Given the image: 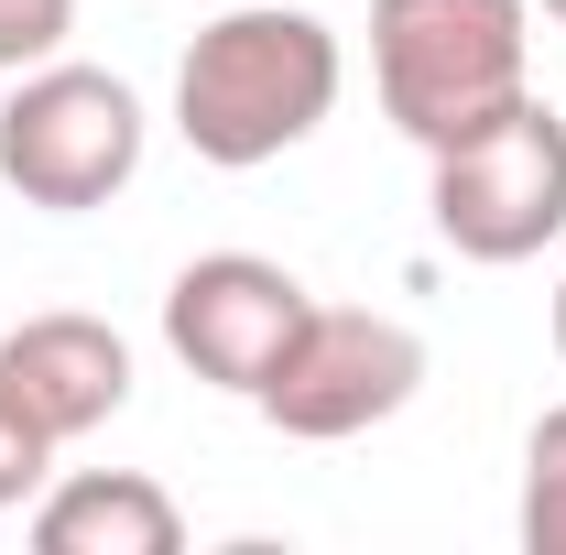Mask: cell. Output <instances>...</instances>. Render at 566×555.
Instances as JSON below:
<instances>
[{
  "instance_id": "5",
  "label": "cell",
  "mask_w": 566,
  "mask_h": 555,
  "mask_svg": "<svg viewBox=\"0 0 566 555\" xmlns=\"http://www.w3.org/2000/svg\"><path fill=\"white\" fill-rule=\"evenodd\" d=\"M424 381V338L403 316H370V305H305V327L283 338L273 381L251 392L273 436H305V447H338V436H370L415 404Z\"/></svg>"
},
{
  "instance_id": "3",
  "label": "cell",
  "mask_w": 566,
  "mask_h": 555,
  "mask_svg": "<svg viewBox=\"0 0 566 555\" xmlns=\"http://www.w3.org/2000/svg\"><path fill=\"white\" fill-rule=\"evenodd\" d=\"M142 142H153V121H142L132 76L44 55V66L11 76V98H0V186L22 208L87 218L142 175Z\"/></svg>"
},
{
  "instance_id": "13",
  "label": "cell",
  "mask_w": 566,
  "mask_h": 555,
  "mask_svg": "<svg viewBox=\"0 0 566 555\" xmlns=\"http://www.w3.org/2000/svg\"><path fill=\"white\" fill-rule=\"evenodd\" d=\"M534 11H556V22H566V0H534Z\"/></svg>"
},
{
  "instance_id": "9",
  "label": "cell",
  "mask_w": 566,
  "mask_h": 555,
  "mask_svg": "<svg viewBox=\"0 0 566 555\" xmlns=\"http://www.w3.org/2000/svg\"><path fill=\"white\" fill-rule=\"evenodd\" d=\"M523 555H566V404L523 436Z\"/></svg>"
},
{
  "instance_id": "6",
  "label": "cell",
  "mask_w": 566,
  "mask_h": 555,
  "mask_svg": "<svg viewBox=\"0 0 566 555\" xmlns=\"http://www.w3.org/2000/svg\"><path fill=\"white\" fill-rule=\"evenodd\" d=\"M305 283L283 273V262H262V251H197L186 273L164 283V348L197 370V381H218V392H262L273 381L283 338L305 327Z\"/></svg>"
},
{
  "instance_id": "7",
  "label": "cell",
  "mask_w": 566,
  "mask_h": 555,
  "mask_svg": "<svg viewBox=\"0 0 566 555\" xmlns=\"http://www.w3.org/2000/svg\"><path fill=\"white\" fill-rule=\"evenodd\" d=\"M0 392L44 425L55 447H76V436H98L132 404V338L109 316H76V305L66 316H22L0 338Z\"/></svg>"
},
{
  "instance_id": "8",
  "label": "cell",
  "mask_w": 566,
  "mask_h": 555,
  "mask_svg": "<svg viewBox=\"0 0 566 555\" xmlns=\"http://www.w3.org/2000/svg\"><path fill=\"white\" fill-rule=\"evenodd\" d=\"M33 545L44 555H175L186 512L142 469H76V480H55L33 501Z\"/></svg>"
},
{
  "instance_id": "12",
  "label": "cell",
  "mask_w": 566,
  "mask_h": 555,
  "mask_svg": "<svg viewBox=\"0 0 566 555\" xmlns=\"http://www.w3.org/2000/svg\"><path fill=\"white\" fill-rule=\"evenodd\" d=\"M556 359H566V283H556Z\"/></svg>"
},
{
  "instance_id": "10",
  "label": "cell",
  "mask_w": 566,
  "mask_h": 555,
  "mask_svg": "<svg viewBox=\"0 0 566 555\" xmlns=\"http://www.w3.org/2000/svg\"><path fill=\"white\" fill-rule=\"evenodd\" d=\"M66 33H76V0H0V76L66 55Z\"/></svg>"
},
{
  "instance_id": "11",
  "label": "cell",
  "mask_w": 566,
  "mask_h": 555,
  "mask_svg": "<svg viewBox=\"0 0 566 555\" xmlns=\"http://www.w3.org/2000/svg\"><path fill=\"white\" fill-rule=\"evenodd\" d=\"M44 469H55V436H44V425H33L11 392H0V512L44 501Z\"/></svg>"
},
{
  "instance_id": "1",
  "label": "cell",
  "mask_w": 566,
  "mask_h": 555,
  "mask_svg": "<svg viewBox=\"0 0 566 555\" xmlns=\"http://www.w3.org/2000/svg\"><path fill=\"white\" fill-rule=\"evenodd\" d=\"M338 87H349V55H338V33L316 11L240 0V11H218L208 33L186 44V66H175V132H186L197 164L251 175V164H283L294 142L327 132Z\"/></svg>"
},
{
  "instance_id": "4",
  "label": "cell",
  "mask_w": 566,
  "mask_h": 555,
  "mask_svg": "<svg viewBox=\"0 0 566 555\" xmlns=\"http://www.w3.org/2000/svg\"><path fill=\"white\" fill-rule=\"evenodd\" d=\"M436 164V240L458 262H534L545 240H566V121L523 87L491 132L424 153Z\"/></svg>"
},
{
  "instance_id": "2",
  "label": "cell",
  "mask_w": 566,
  "mask_h": 555,
  "mask_svg": "<svg viewBox=\"0 0 566 555\" xmlns=\"http://www.w3.org/2000/svg\"><path fill=\"white\" fill-rule=\"evenodd\" d=\"M370 87L424 153L491 132L534 87V0H370Z\"/></svg>"
}]
</instances>
